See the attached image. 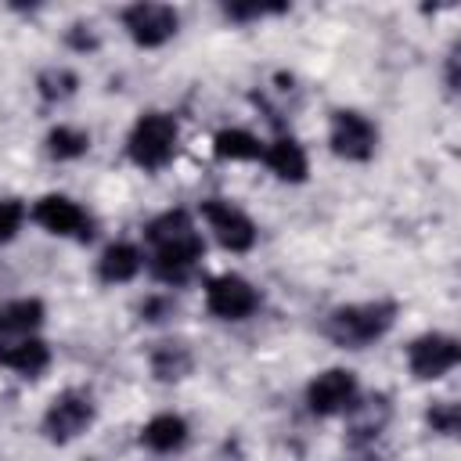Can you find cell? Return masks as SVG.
I'll return each instance as SVG.
<instances>
[{"instance_id": "cell-1", "label": "cell", "mask_w": 461, "mask_h": 461, "mask_svg": "<svg viewBox=\"0 0 461 461\" xmlns=\"http://www.w3.org/2000/svg\"><path fill=\"white\" fill-rule=\"evenodd\" d=\"M144 238L151 245V263L148 267L166 285L187 281V274L198 267V259L205 252V241H202V234L194 230V223L184 209H166L162 216H155L144 227Z\"/></svg>"}, {"instance_id": "cell-2", "label": "cell", "mask_w": 461, "mask_h": 461, "mask_svg": "<svg viewBox=\"0 0 461 461\" xmlns=\"http://www.w3.org/2000/svg\"><path fill=\"white\" fill-rule=\"evenodd\" d=\"M396 321V303L375 299V303H349L328 313L324 335L342 349H364L375 339H382Z\"/></svg>"}, {"instance_id": "cell-3", "label": "cell", "mask_w": 461, "mask_h": 461, "mask_svg": "<svg viewBox=\"0 0 461 461\" xmlns=\"http://www.w3.org/2000/svg\"><path fill=\"white\" fill-rule=\"evenodd\" d=\"M176 137H180V130L169 112H148L133 122V130L126 137V155L133 166H140L148 173L162 169L176 155Z\"/></svg>"}, {"instance_id": "cell-4", "label": "cell", "mask_w": 461, "mask_h": 461, "mask_svg": "<svg viewBox=\"0 0 461 461\" xmlns=\"http://www.w3.org/2000/svg\"><path fill=\"white\" fill-rule=\"evenodd\" d=\"M94 400L83 389H65L50 400V407L43 411V436L50 443H68L79 432H86L94 425Z\"/></svg>"}, {"instance_id": "cell-5", "label": "cell", "mask_w": 461, "mask_h": 461, "mask_svg": "<svg viewBox=\"0 0 461 461\" xmlns=\"http://www.w3.org/2000/svg\"><path fill=\"white\" fill-rule=\"evenodd\" d=\"M328 144L346 162H367L375 155V148H378V130H375V122L367 115H360L353 108H339V112H331Z\"/></svg>"}, {"instance_id": "cell-6", "label": "cell", "mask_w": 461, "mask_h": 461, "mask_svg": "<svg viewBox=\"0 0 461 461\" xmlns=\"http://www.w3.org/2000/svg\"><path fill=\"white\" fill-rule=\"evenodd\" d=\"M205 310L220 321H245L259 310V292L241 274H216L205 285Z\"/></svg>"}, {"instance_id": "cell-7", "label": "cell", "mask_w": 461, "mask_h": 461, "mask_svg": "<svg viewBox=\"0 0 461 461\" xmlns=\"http://www.w3.org/2000/svg\"><path fill=\"white\" fill-rule=\"evenodd\" d=\"M457 360H461V346L454 335H443V331H425L407 346V367L421 382L443 378L447 371L457 367Z\"/></svg>"}, {"instance_id": "cell-8", "label": "cell", "mask_w": 461, "mask_h": 461, "mask_svg": "<svg viewBox=\"0 0 461 461\" xmlns=\"http://www.w3.org/2000/svg\"><path fill=\"white\" fill-rule=\"evenodd\" d=\"M176 25H180V14L169 4L140 0V4L122 7V29L130 32L137 47H162L166 40L176 36Z\"/></svg>"}, {"instance_id": "cell-9", "label": "cell", "mask_w": 461, "mask_h": 461, "mask_svg": "<svg viewBox=\"0 0 461 461\" xmlns=\"http://www.w3.org/2000/svg\"><path fill=\"white\" fill-rule=\"evenodd\" d=\"M32 220L47 230V234H58V238H72V241H90L94 238V220L90 212L65 198V194H43L36 205H32Z\"/></svg>"}, {"instance_id": "cell-10", "label": "cell", "mask_w": 461, "mask_h": 461, "mask_svg": "<svg viewBox=\"0 0 461 461\" xmlns=\"http://www.w3.org/2000/svg\"><path fill=\"white\" fill-rule=\"evenodd\" d=\"M202 216L209 223V230L216 234V241L227 249V252H249L256 245V223L230 202L223 198H205L202 202Z\"/></svg>"}, {"instance_id": "cell-11", "label": "cell", "mask_w": 461, "mask_h": 461, "mask_svg": "<svg viewBox=\"0 0 461 461\" xmlns=\"http://www.w3.org/2000/svg\"><path fill=\"white\" fill-rule=\"evenodd\" d=\"M353 400H357V378L346 367H328L306 385V407L317 418H331L339 411H349Z\"/></svg>"}, {"instance_id": "cell-12", "label": "cell", "mask_w": 461, "mask_h": 461, "mask_svg": "<svg viewBox=\"0 0 461 461\" xmlns=\"http://www.w3.org/2000/svg\"><path fill=\"white\" fill-rule=\"evenodd\" d=\"M0 364L18 371V375H40L50 364V346L36 335H22V339H0Z\"/></svg>"}, {"instance_id": "cell-13", "label": "cell", "mask_w": 461, "mask_h": 461, "mask_svg": "<svg viewBox=\"0 0 461 461\" xmlns=\"http://www.w3.org/2000/svg\"><path fill=\"white\" fill-rule=\"evenodd\" d=\"M263 162L270 166L274 176L288 180V184H303L306 173H310V162H306V151L295 137H277L270 144H263Z\"/></svg>"}, {"instance_id": "cell-14", "label": "cell", "mask_w": 461, "mask_h": 461, "mask_svg": "<svg viewBox=\"0 0 461 461\" xmlns=\"http://www.w3.org/2000/svg\"><path fill=\"white\" fill-rule=\"evenodd\" d=\"M140 267H144V256H140L137 245H130V241H112V245L101 252V259H97V277H101L104 285H122V281H133V277L140 274Z\"/></svg>"}, {"instance_id": "cell-15", "label": "cell", "mask_w": 461, "mask_h": 461, "mask_svg": "<svg viewBox=\"0 0 461 461\" xmlns=\"http://www.w3.org/2000/svg\"><path fill=\"white\" fill-rule=\"evenodd\" d=\"M349 443L360 447V443H371L378 439V432L385 429L389 421V400L385 396H367L364 403H349Z\"/></svg>"}, {"instance_id": "cell-16", "label": "cell", "mask_w": 461, "mask_h": 461, "mask_svg": "<svg viewBox=\"0 0 461 461\" xmlns=\"http://www.w3.org/2000/svg\"><path fill=\"white\" fill-rule=\"evenodd\" d=\"M140 443H144L148 450H155V454H173V450H180V447L187 443V421H184L180 414H173V411L155 414V418L140 429Z\"/></svg>"}, {"instance_id": "cell-17", "label": "cell", "mask_w": 461, "mask_h": 461, "mask_svg": "<svg viewBox=\"0 0 461 461\" xmlns=\"http://www.w3.org/2000/svg\"><path fill=\"white\" fill-rule=\"evenodd\" d=\"M47 310L40 299H11L0 306V339H22L32 335L43 324Z\"/></svg>"}, {"instance_id": "cell-18", "label": "cell", "mask_w": 461, "mask_h": 461, "mask_svg": "<svg viewBox=\"0 0 461 461\" xmlns=\"http://www.w3.org/2000/svg\"><path fill=\"white\" fill-rule=\"evenodd\" d=\"M212 155L220 162H256V158H263V140L249 130L230 126L212 137Z\"/></svg>"}, {"instance_id": "cell-19", "label": "cell", "mask_w": 461, "mask_h": 461, "mask_svg": "<svg viewBox=\"0 0 461 461\" xmlns=\"http://www.w3.org/2000/svg\"><path fill=\"white\" fill-rule=\"evenodd\" d=\"M148 364H151V375L158 378V382H176V378H184L187 371H191V349L184 346V342H158L155 349H151V357H148Z\"/></svg>"}, {"instance_id": "cell-20", "label": "cell", "mask_w": 461, "mask_h": 461, "mask_svg": "<svg viewBox=\"0 0 461 461\" xmlns=\"http://www.w3.org/2000/svg\"><path fill=\"white\" fill-rule=\"evenodd\" d=\"M86 148H90V137L79 126H54L47 133V155L58 162H72V158L86 155Z\"/></svg>"}, {"instance_id": "cell-21", "label": "cell", "mask_w": 461, "mask_h": 461, "mask_svg": "<svg viewBox=\"0 0 461 461\" xmlns=\"http://www.w3.org/2000/svg\"><path fill=\"white\" fill-rule=\"evenodd\" d=\"M76 86H79V76L72 68H43L36 76V90L43 101H65L76 94Z\"/></svg>"}, {"instance_id": "cell-22", "label": "cell", "mask_w": 461, "mask_h": 461, "mask_svg": "<svg viewBox=\"0 0 461 461\" xmlns=\"http://www.w3.org/2000/svg\"><path fill=\"white\" fill-rule=\"evenodd\" d=\"M429 425H432V432H439V436H454L457 432V425H461V407L457 403H450V400H439V403H432L429 407Z\"/></svg>"}, {"instance_id": "cell-23", "label": "cell", "mask_w": 461, "mask_h": 461, "mask_svg": "<svg viewBox=\"0 0 461 461\" xmlns=\"http://www.w3.org/2000/svg\"><path fill=\"white\" fill-rule=\"evenodd\" d=\"M25 223V205L18 198H4L0 202V245H7Z\"/></svg>"}, {"instance_id": "cell-24", "label": "cell", "mask_w": 461, "mask_h": 461, "mask_svg": "<svg viewBox=\"0 0 461 461\" xmlns=\"http://www.w3.org/2000/svg\"><path fill=\"white\" fill-rule=\"evenodd\" d=\"M288 4H227L223 14L230 22H256V18H267V14H285Z\"/></svg>"}, {"instance_id": "cell-25", "label": "cell", "mask_w": 461, "mask_h": 461, "mask_svg": "<svg viewBox=\"0 0 461 461\" xmlns=\"http://www.w3.org/2000/svg\"><path fill=\"white\" fill-rule=\"evenodd\" d=\"M169 313H173V299L169 295H151V299L140 303V317L144 321H166Z\"/></svg>"}, {"instance_id": "cell-26", "label": "cell", "mask_w": 461, "mask_h": 461, "mask_svg": "<svg viewBox=\"0 0 461 461\" xmlns=\"http://www.w3.org/2000/svg\"><path fill=\"white\" fill-rule=\"evenodd\" d=\"M68 43H72L76 50H90V47H97V36L90 32V25H72V32H68Z\"/></svg>"}]
</instances>
